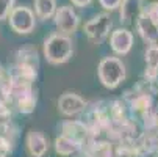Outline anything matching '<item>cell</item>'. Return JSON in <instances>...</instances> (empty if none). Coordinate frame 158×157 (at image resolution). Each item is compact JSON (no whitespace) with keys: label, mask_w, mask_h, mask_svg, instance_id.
I'll list each match as a JSON object with an SVG mask.
<instances>
[{"label":"cell","mask_w":158,"mask_h":157,"mask_svg":"<svg viewBox=\"0 0 158 157\" xmlns=\"http://www.w3.org/2000/svg\"><path fill=\"white\" fill-rule=\"evenodd\" d=\"M44 57L50 64H63L74 55V42L69 35L52 33L44 39Z\"/></svg>","instance_id":"1"},{"label":"cell","mask_w":158,"mask_h":157,"mask_svg":"<svg viewBox=\"0 0 158 157\" xmlns=\"http://www.w3.org/2000/svg\"><path fill=\"white\" fill-rule=\"evenodd\" d=\"M99 80L105 88H116L125 79V64L118 57H105L100 60L97 68Z\"/></svg>","instance_id":"2"},{"label":"cell","mask_w":158,"mask_h":157,"mask_svg":"<svg viewBox=\"0 0 158 157\" xmlns=\"http://www.w3.org/2000/svg\"><path fill=\"white\" fill-rule=\"evenodd\" d=\"M111 27H113L111 16L106 11H103L96 14L93 19H89L83 27V32L93 44H102L110 36Z\"/></svg>","instance_id":"3"},{"label":"cell","mask_w":158,"mask_h":157,"mask_svg":"<svg viewBox=\"0 0 158 157\" xmlns=\"http://www.w3.org/2000/svg\"><path fill=\"white\" fill-rule=\"evenodd\" d=\"M10 27L13 32H16L17 35H28L35 30L36 27V14L35 10L28 8V7H14V10L11 11L10 17Z\"/></svg>","instance_id":"4"},{"label":"cell","mask_w":158,"mask_h":157,"mask_svg":"<svg viewBox=\"0 0 158 157\" xmlns=\"http://www.w3.org/2000/svg\"><path fill=\"white\" fill-rule=\"evenodd\" d=\"M53 24L58 28V33L63 35H74L80 25V17L75 13L74 7L71 5H63L56 10L55 17H53Z\"/></svg>","instance_id":"5"},{"label":"cell","mask_w":158,"mask_h":157,"mask_svg":"<svg viewBox=\"0 0 158 157\" xmlns=\"http://www.w3.org/2000/svg\"><path fill=\"white\" fill-rule=\"evenodd\" d=\"M86 107H88V102L75 93H64L58 99V110L64 116L78 115L86 110Z\"/></svg>","instance_id":"6"},{"label":"cell","mask_w":158,"mask_h":157,"mask_svg":"<svg viewBox=\"0 0 158 157\" xmlns=\"http://www.w3.org/2000/svg\"><path fill=\"white\" fill-rule=\"evenodd\" d=\"M110 46L116 55H127L133 47V33L127 28H116L110 35Z\"/></svg>","instance_id":"7"},{"label":"cell","mask_w":158,"mask_h":157,"mask_svg":"<svg viewBox=\"0 0 158 157\" xmlns=\"http://www.w3.org/2000/svg\"><path fill=\"white\" fill-rule=\"evenodd\" d=\"M135 27H136L138 35H139L146 42H149V44H156V41H158V27L150 20V17L144 13V10H143V13L138 16L136 22H135Z\"/></svg>","instance_id":"8"},{"label":"cell","mask_w":158,"mask_h":157,"mask_svg":"<svg viewBox=\"0 0 158 157\" xmlns=\"http://www.w3.org/2000/svg\"><path fill=\"white\" fill-rule=\"evenodd\" d=\"M25 143H27V151L31 157H42L49 151V142L39 130H30L27 133Z\"/></svg>","instance_id":"9"},{"label":"cell","mask_w":158,"mask_h":157,"mask_svg":"<svg viewBox=\"0 0 158 157\" xmlns=\"http://www.w3.org/2000/svg\"><path fill=\"white\" fill-rule=\"evenodd\" d=\"M144 5L141 0H122V3L119 7V20L121 24L128 25L135 20L136 22L138 16L143 13Z\"/></svg>","instance_id":"10"},{"label":"cell","mask_w":158,"mask_h":157,"mask_svg":"<svg viewBox=\"0 0 158 157\" xmlns=\"http://www.w3.org/2000/svg\"><path fill=\"white\" fill-rule=\"evenodd\" d=\"M81 149V143L67 137V135H61L55 138V151L56 154L63 155V157H67V155H72V154H77L78 151Z\"/></svg>","instance_id":"11"},{"label":"cell","mask_w":158,"mask_h":157,"mask_svg":"<svg viewBox=\"0 0 158 157\" xmlns=\"http://www.w3.org/2000/svg\"><path fill=\"white\" fill-rule=\"evenodd\" d=\"M146 79L147 82H153L158 77V44H150L146 50Z\"/></svg>","instance_id":"12"},{"label":"cell","mask_w":158,"mask_h":157,"mask_svg":"<svg viewBox=\"0 0 158 157\" xmlns=\"http://www.w3.org/2000/svg\"><path fill=\"white\" fill-rule=\"evenodd\" d=\"M58 10L56 0H35V14L41 20L53 19Z\"/></svg>","instance_id":"13"},{"label":"cell","mask_w":158,"mask_h":157,"mask_svg":"<svg viewBox=\"0 0 158 157\" xmlns=\"http://www.w3.org/2000/svg\"><path fill=\"white\" fill-rule=\"evenodd\" d=\"M16 0H0V20H5L10 17L11 11L14 10Z\"/></svg>","instance_id":"14"},{"label":"cell","mask_w":158,"mask_h":157,"mask_svg":"<svg viewBox=\"0 0 158 157\" xmlns=\"http://www.w3.org/2000/svg\"><path fill=\"white\" fill-rule=\"evenodd\" d=\"M144 13L150 17V20L158 27V2H152L144 7Z\"/></svg>","instance_id":"15"},{"label":"cell","mask_w":158,"mask_h":157,"mask_svg":"<svg viewBox=\"0 0 158 157\" xmlns=\"http://www.w3.org/2000/svg\"><path fill=\"white\" fill-rule=\"evenodd\" d=\"M100 7L108 13V11H114V10H119L122 0H99Z\"/></svg>","instance_id":"16"},{"label":"cell","mask_w":158,"mask_h":157,"mask_svg":"<svg viewBox=\"0 0 158 157\" xmlns=\"http://www.w3.org/2000/svg\"><path fill=\"white\" fill-rule=\"evenodd\" d=\"M71 2H72V5H74V7L85 8V7H88V5H91L93 0H71Z\"/></svg>","instance_id":"17"},{"label":"cell","mask_w":158,"mask_h":157,"mask_svg":"<svg viewBox=\"0 0 158 157\" xmlns=\"http://www.w3.org/2000/svg\"><path fill=\"white\" fill-rule=\"evenodd\" d=\"M0 157H6V154L5 152H0Z\"/></svg>","instance_id":"18"}]
</instances>
